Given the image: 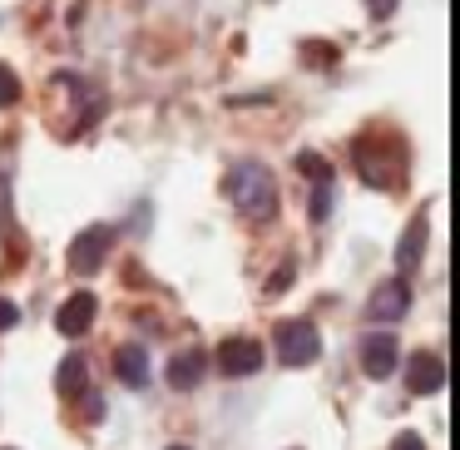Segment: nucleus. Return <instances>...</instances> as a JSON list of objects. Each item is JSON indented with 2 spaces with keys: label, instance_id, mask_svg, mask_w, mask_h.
Instances as JSON below:
<instances>
[{
  "label": "nucleus",
  "instance_id": "f257e3e1",
  "mask_svg": "<svg viewBox=\"0 0 460 450\" xmlns=\"http://www.w3.org/2000/svg\"><path fill=\"white\" fill-rule=\"evenodd\" d=\"M351 154H357V169L371 189H406V144L396 134H361Z\"/></svg>",
  "mask_w": 460,
  "mask_h": 450
},
{
  "label": "nucleus",
  "instance_id": "f03ea898",
  "mask_svg": "<svg viewBox=\"0 0 460 450\" xmlns=\"http://www.w3.org/2000/svg\"><path fill=\"white\" fill-rule=\"evenodd\" d=\"M228 199L238 203V213L248 218H272L278 213V189H272V173L262 163H238L228 173Z\"/></svg>",
  "mask_w": 460,
  "mask_h": 450
},
{
  "label": "nucleus",
  "instance_id": "7ed1b4c3",
  "mask_svg": "<svg viewBox=\"0 0 460 450\" xmlns=\"http://www.w3.org/2000/svg\"><path fill=\"white\" fill-rule=\"evenodd\" d=\"M278 357L288 366H312L322 357V337L312 322H282L278 327Z\"/></svg>",
  "mask_w": 460,
  "mask_h": 450
},
{
  "label": "nucleus",
  "instance_id": "20e7f679",
  "mask_svg": "<svg viewBox=\"0 0 460 450\" xmlns=\"http://www.w3.org/2000/svg\"><path fill=\"white\" fill-rule=\"evenodd\" d=\"M110 243H114V228H104V223L84 228L80 238L70 243V272H80V278L100 272V268H104V252H110Z\"/></svg>",
  "mask_w": 460,
  "mask_h": 450
},
{
  "label": "nucleus",
  "instance_id": "39448f33",
  "mask_svg": "<svg viewBox=\"0 0 460 450\" xmlns=\"http://www.w3.org/2000/svg\"><path fill=\"white\" fill-rule=\"evenodd\" d=\"M218 371H223V376H252V371H262V341L228 337L218 347Z\"/></svg>",
  "mask_w": 460,
  "mask_h": 450
},
{
  "label": "nucleus",
  "instance_id": "423d86ee",
  "mask_svg": "<svg viewBox=\"0 0 460 450\" xmlns=\"http://www.w3.org/2000/svg\"><path fill=\"white\" fill-rule=\"evenodd\" d=\"M396 357H401V347H396L391 331H371V337L361 341V371H367L371 381H386L391 371H396Z\"/></svg>",
  "mask_w": 460,
  "mask_h": 450
},
{
  "label": "nucleus",
  "instance_id": "0eeeda50",
  "mask_svg": "<svg viewBox=\"0 0 460 450\" xmlns=\"http://www.w3.org/2000/svg\"><path fill=\"white\" fill-rule=\"evenodd\" d=\"M406 312H411V287L401 278L381 282V287L371 292V302H367V317L371 322H401Z\"/></svg>",
  "mask_w": 460,
  "mask_h": 450
},
{
  "label": "nucleus",
  "instance_id": "6e6552de",
  "mask_svg": "<svg viewBox=\"0 0 460 450\" xmlns=\"http://www.w3.org/2000/svg\"><path fill=\"white\" fill-rule=\"evenodd\" d=\"M406 386H411V396H436L446 386V361L436 351H416L406 366Z\"/></svg>",
  "mask_w": 460,
  "mask_h": 450
},
{
  "label": "nucleus",
  "instance_id": "1a4fd4ad",
  "mask_svg": "<svg viewBox=\"0 0 460 450\" xmlns=\"http://www.w3.org/2000/svg\"><path fill=\"white\" fill-rule=\"evenodd\" d=\"M94 312H100V297H94V292H75V297H65V307L55 312V327H60L65 337H84Z\"/></svg>",
  "mask_w": 460,
  "mask_h": 450
},
{
  "label": "nucleus",
  "instance_id": "9d476101",
  "mask_svg": "<svg viewBox=\"0 0 460 450\" xmlns=\"http://www.w3.org/2000/svg\"><path fill=\"white\" fill-rule=\"evenodd\" d=\"M420 252H426V218H411V223H406V238H401V248H396V272H401V282H406L411 272L420 268Z\"/></svg>",
  "mask_w": 460,
  "mask_h": 450
},
{
  "label": "nucleus",
  "instance_id": "9b49d317",
  "mask_svg": "<svg viewBox=\"0 0 460 450\" xmlns=\"http://www.w3.org/2000/svg\"><path fill=\"white\" fill-rule=\"evenodd\" d=\"M203 381V351H179V357L169 361V386L173 391H193Z\"/></svg>",
  "mask_w": 460,
  "mask_h": 450
},
{
  "label": "nucleus",
  "instance_id": "f8f14e48",
  "mask_svg": "<svg viewBox=\"0 0 460 450\" xmlns=\"http://www.w3.org/2000/svg\"><path fill=\"white\" fill-rule=\"evenodd\" d=\"M114 371H119L124 386H149V357H144V347H119V357H114Z\"/></svg>",
  "mask_w": 460,
  "mask_h": 450
},
{
  "label": "nucleus",
  "instance_id": "ddd939ff",
  "mask_svg": "<svg viewBox=\"0 0 460 450\" xmlns=\"http://www.w3.org/2000/svg\"><path fill=\"white\" fill-rule=\"evenodd\" d=\"M84 381H90V366H84V357H65L60 371H55V386H60L65 396H84Z\"/></svg>",
  "mask_w": 460,
  "mask_h": 450
},
{
  "label": "nucleus",
  "instance_id": "4468645a",
  "mask_svg": "<svg viewBox=\"0 0 460 450\" xmlns=\"http://www.w3.org/2000/svg\"><path fill=\"white\" fill-rule=\"evenodd\" d=\"M297 173H307L312 183H332V163L322 154H297Z\"/></svg>",
  "mask_w": 460,
  "mask_h": 450
},
{
  "label": "nucleus",
  "instance_id": "2eb2a0df",
  "mask_svg": "<svg viewBox=\"0 0 460 450\" xmlns=\"http://www.w3.org/2000/svg\"><path fill=\"white\" fill-rule=\"evenodd\" d=\"M15 100H21V80L0 65V110H5V104H15Z\"/></svg>",
  "mask_w": 460,
  "mask_h": 450
},
{
  "label": "nucleus",
  "instance_id": "dca6fc26",
  "mask_svg": "<svg viewBox=\"0 0 460 450\" xmlns=\"http://www.w3.org/2000/svg\"><path fill=\"white\" fill-rule=\"evenodd\" d=\"M332 213V183H317V193H312V218H327Z\"/></svg>",
  "mask_w": 460,
  "mask_h": 450
},
{
  "label": "nucleus",
  "instance_id": "f3484780",
  "mask_svg": "<svg viewBox=\"0 0 460 450\" xmlns=\"http://www.w3.org/2000/svg\"><path fill=\"white\" fill-rule=\"evenodd\" d=\"M0 223H11V173L0 163Z\"/></svg>",
  "mask_w": 460,
  "mask_h": 450
},
{
  "label": "nucleus",
  "instance_id": "a211bd4d",
  "mask_svg": "<svg viewBox=\"0 0 460 450\" xmlns=\"http://www.w3.org/2000/svg\"><path fill=\"white\" fill-rule=\"evenodd\" d=\"M15 322H21V307H15L11 297H0V331H11Z\"/></svg>",
  "mask_w": 460,
  "mask_h": 450
},
{
  "label": "nucleus",
  "instance_id": "6ab92c4d",
  "mask_svg": "<svg viewBox=\"0 0 460 450\" xmlns=\"http://www.w3.org/2000/svg\"><path fill=\"white\" fill-rule=\"evenodd\" d=\"M391 450H426V440H420L416 430H401V436L391 440Z\"/></svg>",
  "mask_w": 460,
  "mask_h": 450
},
{
  "label": "nucleus",
  "instance_id": "aec40b11",
  "mask_svg": "<svg viewBox=\"0 0 460 450\" xmlns=\"http://www.w3.org/2000/svg\"><path fill=\"white\" fill-rule=\"evenodd\" d=\"M367 5H371V15H376V21H386V15L396 11V0H367Z\"/></svg>",
  "mask_w": 460,
  "mask_h": 450
},
{
  "label": "nucleus",
  "instance_id": "412c9836",
  "mask_svg": "<svg viewBox=\"0 0 460 450\" xmlns=\"http://www.w3.org/2000/svg\"><path fill=\"white\" fill-rule=\"evenodd\" d=\"M100 416H104V401L90 396V401H84V420H100Z\"/></svg>",
  "mask_w": 460,
  "mask_h": 450
},
{
  "label": "nucleus",
  "instance_id": "4be33fe9",
  "mask_svg": "<svg viewBox=\"0 0 460 450\" xmlns=\"http://www.w3.org/2000/svg\"><path fill=\"white\" fill-rule=\"evenodd\" d=\"M307 55H312V65H327V60H332L327 45H307Z\"/></svg>",
  "mask_w": 460,
  "mask_h": 450
},
{
  "label": "nucleus",
  "instance_id": "5701e85b",
  "mask_svg": "<svg viewBox=\"0 0 460 450\" xmlns=\"http://www.w3.org/2000/svg\"><path fill=\"white\" fill-rule=\"evenodd\" d=\"M169 450H189V446H169Z\"/></svg>",
  "mask_w": 460,
  "mask_h": 450
}]
</instances>
